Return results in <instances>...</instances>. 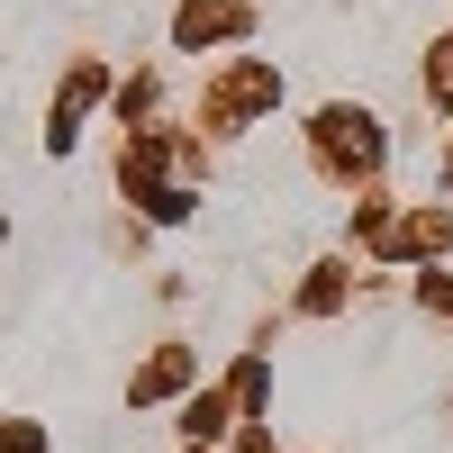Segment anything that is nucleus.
<instances>
[{"instance_id": "nucleus-2", "label": "nucleus", "mask_w": 453, "mask_h": 453, "mask_svg": "<svg viewBox=\"0 0 453 453\" xmlns=\"http://www.w3.org/2000/svg\"><path fill=\"white\" fill-rule=\"evenodd\" d=\"M245 27H254L245 0H181V10H173V36H181V46H218V36H245Z\"/></svg>"}, {"instance_id": "nucleus-1", "label": "nucleus", "mask_w": 453, "mask_h": 453, "mask_svg": "<svg viewBox=\"0 0 453 453\" xmlns=\"http://www.w3.org/2000/svg\"><path fill=\"white\" fill-rule=\"evenodd\" d=\"M318 155L335 164V173H372L381 164V127H372V109H318Z\"/></svg>"}, {"instance_id": "nucleus-4", "label": "nucleus", "mask_w": 453, "mask_h": 453, "mask_svg": "<svg viewBox=\"0 0 453 453\" xmlns=\"http://www.w3.org/2000/svg\"><path fill=\"white\" fill-rule=\"evenodd\" d=\"M218 426H226V399H218V390H200L191 408H181V435H191V444H200V435H218Z\"/></svg>"}, {"instance_id": "nucleus-3", "label": "nucleus", "mask_w": 453, "mask_h": 453, "mask_svg": "<svg viewBox=\"0 0 453 453\" xmlns=\"http://www.w3.org/2000/svg\"><path fill=\"white\" fill-rule=\"evenodd\" d=\"M173 381H191V354H181V345H164V354L145 363V372H136L127 390H136V399H155V390H173Z\"/></svg>"}, {"instance_id": "nucleus-6", "label": "nucleus", "mask_w": 453, "mask_h": 453, "mask_svg": "<svg viewBox=\"0 0 453 453\" xmlns=\"http://www.w3.org/2000/svg\"><path fill=\"white\" fill-rule=\"evenodd\" d=\"M0 453H46V426H0Z\"/></svg>"}, {"instance_id": "nucleus-5", "label": "nucleus", "mask_w": 453, "mask_h": 453, "mask_svg": "<svg viewBox=\"0 0 453 453\" xmlns=\"http://www.w3.org/2000/svg\"><path fill=\"white\" fill-rule=\"evenodd\" d=\"M426 91H435V100H444V109H453V36H444V46H435V55H426Z\"/></svg>"}]
</instances>
